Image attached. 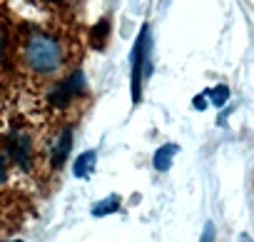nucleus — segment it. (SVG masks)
<instances>
[{
    "instance_id": "obj_1",
    "label": "nucleus",
    "mask_w": 254,
    "mask_h": 242,
    "mask_svg": "<svg viewBox=\"0 0 254 242\" xmlns=\"http://www.w3.org/2000/svg\"><path fill=\"white\" fill-rule=\"evenodd\" d=\"M25 60H28V65H30L35 73L50 75V73H55V70L63 65V53H60V45H58L55 38L35 33V35L28 40Z\"/></svg>"
},
{
    "instance_id": "obj_2",
    "label": "nucleus",
    "mask_w": 254,
    "mask_h": 242,
    "mask_svg": "<svg viewBox=\"0 0 254 242\" xmlns=\"http://www.w3.org/2000/svg\"><path fill=\"white\" fill-rule=\"evenodd\" d=\"M150 28L145 25L140 30V38L132 48V102L137 105L142 97V82L152 75V60H150Z\"/></svg>"
},
{
    "instance_id": "obj_3",
    "label": "nucleus",
    "mask_w": 254,
    "mask_h": 242,
    "mask_svg": "<svg viewBox=\"0 0 254 242\" xmlns=\"http://www.w3.org/2000/svg\"><path fill=\"white\" fill-rule=\"evenodd\" d=\"M82 90H85V75H82V73H72L70 78H65L60 85H55V87L50 90L48 100H50V105H55V107H65V105H70V102L75 100V95H80Z\"/></svg>"
},
{
    "instance_id": "obj_4",
    "label": "nucleus",
    "mask_w": 254,
    "mask_h": 242,
    "mask_svg": "<svg viewBox=\"0 0 254 242\" xmlns=\"http://www.w3.org/2000/svg\"><path fill=\"white\" fill-rule=\"evenodd\" d=\"M10 155H13V160H15L23 170H30L33 140H30L28 135H13V138H10Z\"/></svg>"
},
{
    "instance_id": "obj_5",
    "label": "nucleus",
    "mask_w": 254,
    "mask_h": 242,
    "mask_svg": "<svg viewBox=\"0 0 254 242\" xmlns=\"http://www.w3.org/2000/svg\"><path fill=\"white\" fill-rule=\"evenodd\" d=\"M70 148H72V128H65L63 135L55 140V148H53V155H50V165L55 170H60L70 155Z\"/></svg>"
},
{
    "instance_id": "obj_6",
    "label": "nucleus",
    "mask_w": 254,
    "mask_h": 242,
    "mask_svg": "<svg viewBox=\"0 0 254 242\" xmlns=\"http://www.w3.org/2000/svg\"><path fill=\"white\" fill-rule=\"evenodd\" d=\"M97 167V153L95 150H85L82 155L75 158V165H72V175L77 180H87Z\"/></svg>"
},
{
    "instance_id": "obj_7",
    "label": "nucleus",
    "mask_w": 254,
    "mask_h": 242,
    "mask_svg": "<svg viewBox=\"0 0 254 242\" xmlns=\"http://www.w3.org/2000/svg\"><path fill=\"white\" fill-rule=\"evenodd\" d=\"M177 153H180V148H177V145H172V143L162 145V148H160V150L152 155V167H155L157 172H167Z\"/></svg>"
},
{
    "instance_id": "obj_8",
    "label": "nucleus",
    "mask_w": 254,
    "mask_h": 242,
    "mask_svg": "<svg viewBox=\"0 0 254 242\" xmlns=\"http://www.w3.org/2000/svg\"><path fill=\"white\" fill-rule=\"evenodd\" d=\"M120 205H122V197L120 195H107L105 200H100L97 205H92V217H105V215H112V212H117L120 210Z\"/></svg>"
},
{
    "instance_id": "obj_9",
    "label": "nucleus",
    "mask_w": 254,
    "mask_h": 242,
    "mask_svg": "<svg viewBox=\"0 0 254 242\" xmlns=\"http://www.w3.org/2000/svg\"><path fill=\"white\" fill-rule=\"evenodd\" d=\"M107 33H110V23H107V20H100L97 28H92V33H90V43H92V48L102 50V48H105V40H107Z\"/></svg>"
},
{
    "instance_id": "obj_10",
    "label": "nucleus",
    "mask_w": 254,
    "mask_h": 242,
    "mask_svg": "<svg viewBox=\"0 0 254 242\" xmlns=\"http://www.w3.org/2000/svg\"><path fill=\"white\" fill-rule=\"evenodd\" d=\"M209 95H212V105H214V107H222V105L229 100V87H227V85H217Z\"/></svg>"
},
{
    "instance_id": "obj_11",
    "label": "nucleus",
    "mask_w": 254,
    "mask_h": 242,
    "mask_svg": "<svg viewBox=\"0 0 254 242\" xmlns=\"http://www.w3.org/2000/svg\"><path fill=\"white\" fill-rule=\"evenodd\" d=\"M212 240H214V225H212V222H207V225H204V232H202V240H199V242H212Z\"/></svg>"
},
{
    "instance_id": "obj_12",
    "label": "nucleus",
    "mask_w": 254,
    "mask_h": 242,
    "mask_svg": "<svg viewBox=\"0 0 254 242\" xmlns=\"http://www.w3.org/2000/svg\"><path fill=\"white\" fill-rule=\"evenodd\" d=\"M5 48H8V40H5V33L0 30V63H3V58H5Z\"/></svg>"
},
{
    "instance_id": "obj_13",
    "label": "nucleus",
    "mask_w": 254,
    "mask_h": 242,
    "mask_svg": "<svg viewBox=\"0 0 254 242\" xmlns=\"http://www.w3.org/2000/svg\"><path fill=\"white\" fill-rule=\"evenodd\" d=\"M3 180H5V160L0 158V182H3Z\"/></svg>"
},
{
    "instance_id": "obj_14",
    "label": "nucleus",
    "mask_w": 254,
    "mask_h": 242,
    "mask_svg": "<svg viewBox=\"0 0 254 242\" xmlns=\"http://www.w3.org/2000/svg\"><path fill=\"white\" fill-rule=\"evenodd\" d=\"M242 242H249V237H247V235H242Z\"/></svg>"
}]
</instances>
